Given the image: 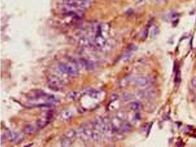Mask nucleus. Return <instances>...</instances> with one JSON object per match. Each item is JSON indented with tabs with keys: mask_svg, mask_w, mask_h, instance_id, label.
I'll use <instances>...</instances> for the list:
<instances>
[{
	"mask_svg": "<svg viewBox=\"0 0 196 147\" xmlns=\"http://www.w3.org/2000/svg\"><path fill=\"white\" fill-rule=\"evenodd\" d=\"M61 8L65 14L75 18L81 17L85 10L76 0H63Z\"/></svg>",
	"mask_w": 196,
	"mask_h": 147,
	"instance_id": "f257e3e1",
	"label": "nucleus"
},
{
	"mask_svg": "<svg viewBox=\"0 0 196 147\" xmlns=\"http://www.w3.org/2000/svg\"><path fill=\"white\" fill-rule=\"evenodd\" d=\"M58 68L61 72L66 73L71 77H76L78 75L77 67L72 64L60 63L58 64Z\"/></svg>",
	"mask_w": 196,
	"mask_h": 147,
	"instance_id": "f03ea898",
	"label": "nucleus"
},
{
	"mask_svg": "<svg viewBox=\"0 0 196 147\" xmlns=\"http://www.w3.org/2000/svg\"><path fill=\"white\" fill-rule=\"evenodd\" d=\"M129 108L133 111H138L141 110V109L142 108V105L138 101H134L129 104Z\"/></svg>",
	"mask_w": 196,
	"mask_h": 147,
	"instance_id": "7ed1b4c3",
	"label": "nucleus"
},
{
	"mask_svg": "<svg viewBox=\"0 0 196 147\" xmlns=\"http://www.w3.org/2000/svg\"><path fill=\"white\" fill-rule=\"evenodd\" d=\"M136 84L137 85L140 87H144L146 86L148 84V80L146 77H140L136 79Z\"/></svg>",
	"mask_w": 196,
	"mask_h": 147,
	"instance_id": "20e7f679",
	"label": "nucleus"
},
{
	"mask_svg": "<svg viewBox=\"0 0 196 147\" xmlns=\"http://www.w3.org/2000/svg\"><path fill=\"white\" fill-rule=\"evenodd\" d=\"M7 137L8 139L11 142H14V141H17L19 139V135H18L15 132H8L7 133Z\"/></svg>",
	"mask_w": 196,
	"mask_h": 147,
	"instance_id": "39448f33",
	"label": "nucleus"
},
{
	"mask_svg": "<svg viewBox=\"0 0 196 147\" xmlns=\"http://www.w3.org/2000/svg\"><path fill=\"white\" fill-rule=\"evenodd\" d=\"M81 6L85 9L90 6L93 0H76Z\"/></svg>",
	"mask_w": 196,
	"mask_h": 147,
	"instance_id": "423d86ee",
	"label": "nucleus"
},
{
	"mask_svg": "<svg viewBox=\"0 0 196 147\" xmlns=\"http://www.w3.org/2000/svg\"><path fill=\"white\" fill-rule=\"evenodd\" d=\"M89 96L94 99H98L100 98L101 93L97 90L92 89L88 91Z\"/></svg>",
	"mask_w": 196,
	"mask_h": 147,
	"instance_id": "0eeeda50",
	"label": "nucleus"
},
{
	"mask_svg": "<svg viewBox=\"0 0 196 147\" xmlns=\"http://www.w3.org/2000/svg\"><path fill=\"white\" fill-rule=\"evenodd\" d=\"M81 96V94L77 91H72L67 94V98L69 99L76 100Z\"/></svg>",
	"mask_w": 196,
	"mask_h": 147,
	"instance_id": "6e6552de",
	"label": "nucleus"
},
{
	"mask_svg": "<svg viewBox=\"0 0 196 147\" xmlns=\"http://www.w3.org/2000/svg\"><path fill=\"white\" fill-rule=\"evenodd\" d=\"M121 129L122 132L125 133L130 132L132 129L131 125L128 123H123L121 126Z\"/></svg>",
	"mask_w": 196,
	"mask_h": 147,
	"instance_id": "1a4fd4ad",
	"label": "nucleus"
},
{
	"mask_svg": "<svg viewBox=\"0 0 196 147\" xmlns=\"http://www.w3.org/2000/svg\"><path fill=\"white\" fill-rule=\"evenodd\" d=\"M25 133L28 134H32L35 133V128L31 126H27L25 129Z\"/></svg>",
	"mask_w": 196,
	"mask_h": 147,
	"instance_id": "9d476101",
	"label": "nucleus"
},
{
	"mask_svg": "<svg viewBox=\"0 0 196 147\" xmlns=\"http://www.w3.org/2000/svg\"><path fill=\"white\" fill-rule=\"evenodd\" d=\"M71 113L69 111H65L61 114L62 118L64 120H67L70 118L71 116Z\"/></svg>",
	"mask_w": 196,
	"mask_h": 147,
	"instance_id": "9b49d317",
	"label": "nucleus"
},
{
	"mask_svg": "<svg viewBox=\"0 0 196 147\" xmlns=\"http://www.w3.org/2000/svg\"><path fill=\"white\" fill-rule=\"evenodd\" d=\"M75 132L74 130H70V131L66 133V137L68 138L71 139L73 138H74V137L75 136Z\"/></svg>",
	"mask_w": 196,
	"mask_h": 147,
	"instance_id": "f8f14e48",
	"label": "nucleus"
},
{
	"mask_svg": "<svg viewBox=\"0 0 196 147\" xmlns=\"http://www.w3.org/2000/svg\"><path fill=\"white\" fill-rule=\"evenodd\" d=\"M47 124V123L46 122H45V121L39 120L38 122H37V125H38L39 127H41V128H43V127H45Z\"/></svg>",
	"mask_w": 196,
	"mask_h": 147,
	"instance_id": "ddd939ff",
	"label": "nucleus"
},
{
	"mask_svg": "<svg viewBox=\"0 0 196 147\" xmlns=\"http://www.w3.org/2000/svg\"><path fill=\"white\" fill-rule=\"evenodd\" d=\"M152 35L153 36H156L158 32V30L157 29V27H156L154 26L152 29Z\"/></svg>",
	"mask_w": 196,
	"mask_h": 147,
	"instance_id": "4468645a",
	"label": "nucleus"
},
{
	"mask_svg": "<svg viewBox=\"0 0 196 147\" xmlns=\"http://www.w3.org/2000/svg\"><path fill=\"white\" fill-rule=\"evenodd\" d=\"M191 84L194 88H196V76L192 79Z\"/></svg>",
	"mask_w": 196,
	"mask_h": 147,
	"instance_id": "2eb2a0df",
	"label": "nucleus"
}]
</instances>
